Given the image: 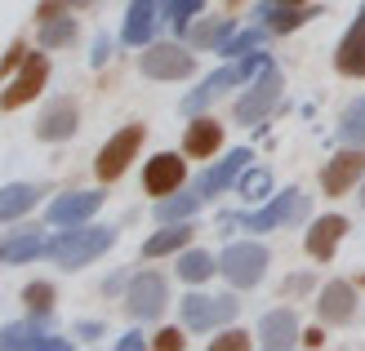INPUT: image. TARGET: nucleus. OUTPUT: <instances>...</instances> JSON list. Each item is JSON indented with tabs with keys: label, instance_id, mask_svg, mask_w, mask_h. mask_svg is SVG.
I'll list each match as a JSON object with an SVG mask.
<instances>
[{
	"label": "nucleus",
	"instance_id": "nucleus-11",
	"mask_svg": "<svg viewBox=\"0 0 365 351\" xmlns=\"http://www.w3.org/2000/svg\"><path fill=\"white\" fill-rule=\"evenodd\" d=\"M356 178H365V152H361V147H348V152H339L330 164H325L321 187L330 196H343L348 187H356Z\"/></svg>",
	"mask_w": 365,
	"mask_h": 351
},
{
	"label": "nucleus",
	"instance_id": "nucleus-38",
	"mask_svg": "<svg viewBox=\"0 0 365 351\" xmlns=\"http://www.w3.org/2000/svg\"><path fill=\"white\" fill-rule=\"evenodd\" d=\"M156 347H160V351H174V347H182L178 329H165V334H156Z\"/></svg>",
	"mask_w": 365,
	"mask_h": 351
},
{
	"label": "nucleus",
	"instance_id": "nucleus-12",
	"mask_svg": "<svg viewBox=\"0 0 365 351\" xmlns=\"http://www.w3.org/2000/svg\"><path fill=\"white\" fill-rule=\"evenodd\" d=\"M103 205V196L98 192H71V196H58L49 205V223H58V227H81L85 218H94Z\"/></svg>",
	"mask_w": 365,
	"mask_h": 351
},
{
	"label": "nucleus",
	"instance_id": "nucleus-30",
	"mask_svg": "<svg viewBox=\"0 0 365 351\" xmlns=\"http://www.w3.org/2000/svg\"><path fill=\"white\" fill-rule=\"evenodd\" d=\"M178 276H182V281H192V285L210 281V276H214V258L200 253V249H187V253L178 258Z\"/></svg>",
	"mask_w": 365,
	"mask_h": 351
},
{
	"label": "nucleus",
	"instance_id": "nucleus-21",
	"mask_svg": "<svg viewBox=\"0 0 365 351\" xmlns=\"http://www.w3.org/2000/svg\"><path fill=\"white\" fill-rule=\"evenodd\" d=\"M156 31V0H130V14H125V41L130 45H148Z\"/></svg>",
	"mask_w": 365,
	"mask_h": 351
},
{
	"label": "nucleus",
	"instance_id": "nucleus-35",
	"mask_svg": "<svg viewBox=\"0 0 365 351\" xmlns=\"http://www.w3.org/2000/svg\"><path fill=\"white\" fill-rule=\"evenodd\" d=\"M250 347V334H241V329H227L223 338H214L210 351H245Z\"/></svg>",
	"mask_w": 365,
	"mask_h": 351
},
{
	"label": "nucleus",
	"instance_id": "nucleus-19",
	"mask_svg": "<svg viewBox=\"0 0 365 351\" xmlns=\"http://www.w3.org/2000/svg\"><path fill=\"white\" fill-rule=\"evenodd\" d=\"M334 63H339L343 76H365V14L348 27V36H343L339 58H334Z\"/></svg>",
	"mask_w": 365,
	"mask_h": 351
},
{
	"label": "nucleus",
	"instance_id": "nucleus-17",
	"mask_svg": "<svg viewBox=\"0 0 365 351\" xmlns=\"http://www.w3.org/2000/svg\"><path fill=\"white\" fill-rule=\"evenodd\" d=\"M76 134V107H71V98H58V103H49L45 107V116L36 120V138H45V142H63Z\"/></svg>",
	"mask_w": 365,
	"mask_h": 351
},
{
	"label": "nucleus",
	"instance_id": "nucleus-29",
	"mask_svg": "<svg viewBox=\"0 0 365 351\" xmlns=\"http://www.w3.org/2000/svg\"><path fill=\"white\" fill-rule=\"evenodd\" d=\"M339 138L348 147H365V98H356L339 120Z\"/></svg>",
	"mask_w": 365,
	"mask_h": 351
},
{
	"label": "nucleus",
	"instance_id": "nucleus-28",
	"mask_svg": "<svg viewBox=\"0 0 365 351\" xmlns=\"http://www.w3.org/2000/svg\"><path fill=\"white\" fill-rule=\"evenodd\" d=\"M192 240V227L187 223H178V227H165V231H156L148 245H143V253L148 258H160V253H174V249H182Z\"/></svg>",
	"mask_w": 365,
	"mask_h": 351
},
{
	"label": "nucleus",
	"instance_id": "nucleus-31",
	"mask_svg": "<svg viewBox=\"0 0 365 351\" xmlns=\"http://www.w3.org/2000/svg\"><path fill=\"white\" fill-rule=\"evenodd\" d=\"M267 31H272L267 23H263V27H250V31H241V36H227V41L218 45V49H223L227 58H241V53H250V49H259V41H263Z\"/></svg>",
	"mask_w": 365,
	"mask_h": 351
},
{
	"label": "nucleus",
	"instance_id": "nucleus-6",
	"mask_svg": "<svg viewBox=\"0 0 365 351\" xmlns=\"http://www.w3.org/2000/svg\"><path fill=\"white\" fill-rule=\"evenodd\" d=\"M236 298H205V293H187L182 298V325L187 329H196V334H205V329H214V325H227L232 316H236Z\"/></svg>",
	"mask_w": 365,
	"mask_h": 351
},
{
	"label": "nucleus",
	"instance_id": "nucleus-25",
	"mask_svg": "<svg viewBox=\"0 0 365 351\" xmlns=\"http://www.w3.org/2000/svg\"><path fill=\"white\" fill-rule=\"evenodd\" d=\"M223 142V129H218V120H192L187 138H182V147H187V156H214V147Z\"/></svg>",
	"mask_w": 365,
	"mask_h": 351
},
{
	"label": "nucleus",
	"instance_id": "nucleus-33",
	"mask_svg": "<svg viewBox=\"0 0 365 351\" xmlns=\"http://www.w3.org/2000/svg\"><path fill=\"white\" fill-rule=\"evenodd\" d=\"M23 303H27L31 316H49V307H53V289H49V285H27Z\"/></svg>",
	"mask_w": 365,
	"mask_h": 351
},
{
	"label": "nucleus",
	"instance_id": "nucleus-34",
	"mask_svg": "<svg viewBox=\"0 0 365 351\" xmlns=\"http://www.w3.org/2000/svg\"><path fill=\"white\" fill-rule=\"evenodd\" d=\"M200 9H205V0H170V23L182 31V27H187V18H196Z\"/></svg>",
	"mask_w": 365,
	"mask_h": 351
},
{
	"label": "nucleus",
	"instance_id": "nucleus-18",
	"mask_svg": "<svg viewBox=\"0 0 365 351\" xmlns=\"http://www.w3.org/2000/svg\"><path fill=\"white\" fill-rule=\"evenodd\" d=\"M343 231H348V218H339V214H325V218H317L312 223V231H307V253L312 258H334V249H339V240H343Z\"/></svg>",
	"mask_w": 365,
	"mask_h": 351
},
{
	"label": "nucleus",
	"instance_id": "nucleus-20",
	"mask_svg": "<svg viewBox=\"0 0 365 351\" xmlns=\"http://www.w3.org/2000/svg\"><path fill=\"white\" fill-rule=\"evenodd\" d=\"M259 18L277 31V36H285V31H294V27H303L307 18H317L312 9H299V5H289V0H267V5H259Z\"/></svg>",
	"mask_w": 365,
	"mask_h": 351
},
{
	"label": "nucleus",
	"instance_id": "nucleus-3",
	"mask_svg": "<svg viewBox=\"0 0 365 351\" xmlns=\"http://www.w3.org/2000/svg\"><path fill=\"white\" fill-rule=\"evenodd\" d=\"M218 271H223L236 289H250V285H259L263 271H267V249L254 245V240H236V245H227L223 258H218Z\"/></svg>",
	"mask_w": 365,
	"mask_h": 351
},
{
	"label": "nucleus",
	"instance_id": "nucleus-36",
	"mask_svg": "<svg viewBox=\"0 0 365 351\" xmlns=\"http://www.w3.org/2000/svg\"><path fill=\"white\" fill-rule=\"evenodd\" d=\"M71 5H89V0H45V5H41V18H53V14H58V9H71Z\"/></svg>",
	"mask_w": 365,
	"mask_h": 351
},
{
	"label": "nucleus",
	"instance_id": "nucleus-23",
	"mask_svg": "<svg viewBox=\"0 0 365 351\" xmlns=\"http://www.w3.org/2000/svg\"><path fill=\"white\" fill-rule=\"evenodd\" d=\"M0 347L5 351H18V347H49V351H63L67 342L53 338V334H41L36 325H5V334H0Z\"/></svg>",
	"mask_w": 365,
	"mask_h": 351
},
{
	"label": "nucleus",
	"instance_id": "nucleus-5",
	"mask_svg": "<svg viewBox=\"0 0 365 351\" xmlns=\"http://www.w3.org/2000/svg\"><path fill=\"white\" fill-rule=\"evenodd\" d=\"M165 276L156 271H138L130 281V293H125V307H130L134 320H156L160 311H165Z\"/></svg>",
	"mask_w": 365,
	"mask_h": 351
},
{
	"label": "nucleus",
	"instance_id": "nucleus-16",
	"mask_svg": "<svg viewBox=\"0 0 365 351\" xmlns=\"http://www.w3.org/2000/svg\"><path fill=\"white\" fill-rule=\"evenodd\" d=\"M259 342L272 347V351H281V347H294L299 342V316L289 307H277V311H267L263 325H259Z\"/></svg>",
	"mask_w": 365,
	"mask_h": 351
},
{
	"label": "nucleus",
	"instance_id": "nucleus-40",
	"mask_svg": "<svg viewBox=\"0 0 365 351\" xmlns=\"http://www.w3.org/2000/svg\"><path fill=\"white\" fill-rule=\"evenodd\" d=\"M285 289H289V293H303V289H312V276H294V281H289Z\"/></svg>",
	"mask_w": 365,
	"mask_h": 351
},
{
	"label": "nucleus",
	"instance_id": "nucleus-26",
	"mask_svg": "<svg viewBox=\"0 0 365 351\" xmlns=\"http://www.w3.org/2000/svg\"><path fill=\"white\" fill-rule=\"evenodd\" d=\"M76 41V18L71 14H53L45 18V27H41V49H63Z\"/></svg>",
	"mask_w": 365,
	"mask_h": 351
},
{
	"label": "nucleus",
	"instance_id": "nucleus-1",
	"mask_svg": "<svg viewBox=\"0 0 365 351\" xmlns=\"http://www.w3.org/2000/svg\"><path fill=\"white\" fill-rule=\"evenodd\" d=\"M116 245V231L112 227H71V231H63L58 240H49L45 245V253L53 258L58 267H85V263H94L98 253H107Z\"/></svg>",
	"mask_w": 365,
	"mask_h": 351
},
{
	"label": "nucleus",
	"instance_id": "nucleus-9",
	"mask_svg": "<svg viewBox=\"0 0 365 351\" xmlns=\"http://www.w3.org/2000/svg\"><path fill=\"white\" fill-rule=\"evenodd\" d=\"M138 142H143V125H125L120 134H116V138H112V142H107L103 152H98V164H94V169H98V178H107V182H112V178H120V174H125V164L134 160Z\"/></svg>",
	"mask_w": 365,
	"mask_h": 351
},
{
	"label": "nucleus",
	"instance_id": "nucleus-37",
	"mask_svg": "<svg viewBox=\"0 0 365 351\" xmlns=\"http://www.w3.org/2000/svg\"><path fill=\"white\" fill-rule=\"evenodd\" d=\"M107 58H112V41H107V36H98V41H94V53H89V63L103 67Z\"/></svg>",
	"mask_w": 365,
	"mask_h": 351
},
{
	"label": "nucleus",
	"instance_id": "nucleus-39",
	"mask_svg": "<svg viewBox=\"0 0 365 351\" xmlns=\"http://www.w3.org/2000/svg\"><path fill=\"white\" fill-rule=\"evenodd\" d=\"M18 63H27V49H23V45H14V49L5 53V76H9V71H14Z\"/></svg>",
	"mask_w": 365,
	"mask_h": 351
},
{
	"label": "nucleus",
	"instance_id": "nucleus-15",
	"mask_svg": "<svg viewBox=\"0 0 365 351\" xmlns=\"http://www.w3.org/2000/svg\"><path fill=\"white\" fill-rule=\"evenodd\" d=\"M317 311H321L325 325H348L352 311H356V293H352V285H348V281H330V285L321 289Z\"/></svg>",
	"mask_w": 365,
	"mask_h": 351
},
{
	"label": "nucleus",
	"instance_id": "nucleus-10",
	"mask_svg": "<svg viewBox=\"0 0 365 351\" xmlns=\"http://www.w3.org/2000/svg\"><path fill=\"white\" fill-rule=\"evenodd\" d=\"M49 80V63L41 58V53H31V58L23 63V76H14L9 80V89H5V98H0V107L5 112H14V107H23V103H31L36 94H41V85Z\"/></svg>",
	"mask_w": 365,
	"mask_h": 351
},
{
	"label": "nucleus",
	"instance_id": "nucleus-42",
	"mask_svg": "<svg viewBox=\"0 0 365 351\" xmlns=\"http://www.w3.org/2000/svg\"><path fill=\"white\" fill-rule=\"evenodd\" d=\"M361 205H365V182H361Z\"/></svg>",
	"mask_w": 365,
	"mask_h": 351
},
{
	"label": "nucleus",
	"instance_id": "nucleus-13",
	"mask_svg": "<svg viewBox=\"0 0 365 351\" xmlns=\"http://www.w3.org/2000/svg\"><path fill=\"white\" fill-rule=\"evenodd\" d=\"M182 174H187V169H182V160L174 152H160V156L148 160V169H143V187H148L152 196H170V192H178Z\"/></svg>",
	"mask_w": 365,
	"mask_h": 351
},
{
	"label": "nucleus",
	"instance_id": "nucleus-7",
	"mask_svg": "<svg viewBox=\"0 0 365 351\" xmlns=\"http://www.w3.org/2000/svg\"><path fill=\"white\" fill-rule=\"evenodd\" d=\"M138 67H143V76H152V80H178V76H192L196 58L178 45H148Z\"/></svg>",
	"mask_w": 365,
	"mask_h": 351
},
{
	"label": "nucleus",
	"instance_id": "nucleus-22",
	"mask_svg": "<svg viewBox=\"0 0 365 351\" xmlns=\"http://www.w3.org/2000/svg\"><path fill=\"white\" fill-rule=\"evenodd\" d=\"M36 253H45L36 227H18V231H9L5 240H0V258H5V263H27V258H36Z\"/></svg>",
	"mask_w": 365,
	"mask_h": 351
},
{
	"label": "nucleus",
	"instance_id": "nucleus-43",
	"mask_svg": "<svg viewBox=\"0 0 365 351\" xmlns=\"http://www.w3.org/2000/svg\"><path fill=\"white\" fill-rule=\"evenodd\" d=\"M289 5H303V0H289Z\"/></svg>",
	"mask_w": 365,
	"mask_h": 351
},
{
	"label": "nucleus",
	"instance_id": "nucleus-2",
	"mask_svg": "<svg viewBox=\"0 0 365 351\" xmlns=\"http://www.w3.org/2000/svg\"><path fill=\"white\" fill-rule=\"evenodd\" d=\"M263 67H267V58H263V53H241V58H236L232 67L214 71V76H210L205 85H200L196 94H187V98H182V112H187V116H200V112H205V107H210L218 94H223V89H232V85L250 80L254 71H263Z\"/></svg>",
	"mask_w": 365,
	"mask_h": 351
},
{
	"label": "nucleus",
	"instance_id": "nucleus-27",
	"mask_svg": "<svg viewBox=\"0 0 365 351\" xmlns=\"http://www.w3.org/2000/svg\"><path fill=\"white\" fill-rule=\"evenodd\" d=\"M200 205H205V196L192 187V192H182L178 200H160V205H156V218H160V223H182V218L196 214Z\"/></svg>",
	"mask_w": 365,
	"mask_h": 351
},
{
	"label": "nucleus",
	"instance_id": "nucleus-24",
	"mask_svg": "<svg viewBox=\"0 0 365 351\" xmlns=\"http://www.w3.org/2000/svg\"><path fill=\"white\" fill-rule=\"evenodd\" d=\"M36 196H41V187H31V182H9V187L0 192V218H5V223L23 218L36 205Z\"/></svg>",
	"mask_w": 365,
	"mask_h": 351
},
{
	"label": "nucleus",
	"instance_id": "nucleus-32",
	"mask_svg": "<svg viewBox=\"0 0 365 351\" xmlns=\"http://www.w3.org/2000/svg\"><path fill=\"white\" fill-rule=\"evenodd\" d=\"M236 192H241L245 200H263V196L272 192V174H267V169H250V174L236 178Z\"/></svg>",
	"mask_w": 365,
	"mask_h": 351
},
{
	"label": "nucleus",
	"instance_id": "nucleus-8",
	"mask_svg": "<svg viewBox=\"0 0 365 351\" xmlns=\"http://www.w3.org/2000/svg\"><path fill=\"white\" fill-rule=\"evenodd\" d=\"M303 218H307V196L299 187H289V192H281L277 200H272L267 209L250 214L245 227L250 231H272V227H285V223H303Z\"/></svg>",
	"mask_w": 365,
	"mask_h": 351
},
{
	"label": "nucleus",
	"instance_id": "nucleus-14",
	"mask_svg": "<svg viewBox=\"0 0 365 351\" xmlns=\"http://www.w3.org/2000/svg\"><path fill=\"white\" fill-rule=\"evenodd\" d=\"M245 164H250V152H245V147H236V152H232L227 160H218L214 169H205V174L196 178V192H200V196H218V192H227L232 182L241 178Z\"/></svg>",
	"mask_w": 365,
	"mask_h": 351
},
{
	"label": "nucleus",
	"instance_id": "nucleus-4",
	"mask_svg": "<svg viewBox=\"0 0 365 351\" xmlns=\"http://www.w3.org/2000/svg\"><path fill=\"white\" fill-rule=\"evenodd\" d=\"M277 98H281V71L267 63L259 71V80H250V89L241 94V103H236V120H241V125H259L272 107H277Z\"/></svg>",
	"mask_w": 365,
	"mask_h": 351
},
{
	"label": "nucleus",
	"instance_id": "nucleus-41",
	"mask_svg": "<svg viewBox=\"0 0 365 351\" xmlns=\"http://www.w3.org/2000/svg\"><path fill=\"white\" fill-rule=\"evenodd\" d=\"M134 347H143V334H125L120 338V351H134Z\"/></svg>",
	"mask_w": 365,
	"mask_h": 351
}]
</instances>
